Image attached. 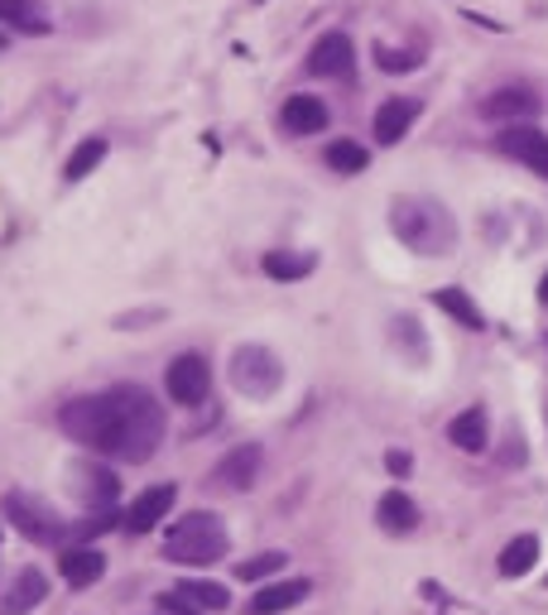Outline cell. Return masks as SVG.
Instances as JSON below:
<instances>
[{
	"instance_id": "6",
	"label": "cell",
	"mask_w": 548,
	"mask_h": 615,
	"mask_svg": "<svg viewBox=\"0 0 548 615\" xmlns=\"http://www.w3.org/2000/svg\"><path fill=\"white\" fill-rule=\"evenodd\" d=\"M164 390H168V400L183 404V409H198L207 400V390H212V366H207V356L202 352H183L168 360V370H164Z\"/></svg>"
},
{
	"instance_id": "26",
	"label": "cell",
	"mask_w": 548,
	"mask_h": 615,
	"mask_svg": "<svg viewBox=\"0 0 548 615\" xmlns=\"http://www.w3.org/2000/svg\"><path fill=\"white\" fill-rule=\"evenodd\" d=\"M178 592L188 596L202 615H207V611H226V606H231V592H226L222 582H198V577H188V582H183Z\"/></svg>"
},
{
	"instance_id": "29",
	"label": "cell",
	"mask_w": 548,
	"mask_h": 615,
	"mask_svg": "<svg viewBox=\"0 0 548 615\" xmlns=\"http://www.w3.org/2000/svg\"><path fill=\"white\" fill-rule=\"evenodd\" d=\"M160 611H164V615H202L183 592H164V596H160Z\"/></svg>"
},
{
	"instance_id": "21",
	"label": "cell",
	"mask_w": 548,
	"mask_h": 615,
	"mask_svg": "<svg viewBox=\"0 0 548 615\" xmlns=\"http://www.w3.org/2000/svg\"><path fill=\"white\" fill-rule=\"evenodd\" d=\"M447 438H453V448H462V452H486V438H491L486 409H462L453 424H447Z\"/></svg>"
},
{
	"instance_id": "4",
	"label": "cell",
	"mask_w": 548,
	"mask_h": 615,
	"mask_svg": "<svg viewBox=\"0 0 548 615\" xmlns=\"http://www.w3.org/2000/svg\"><path fill=\"white\" fill-rule=\"evenodd\" d=\"M231 385H236L246 400H270L279 385H284V360L260 342L236 346V352H231Z\"/></svg>"
},
{
	"instance_id": "1",
	"label": "cell",
	"mask_w": 548,
	"mask_h": 615,
	"mask_svg": "<svg viewBox=\"0 0 548 615\" xmlns=\"http://www.w3.org/2000/svg\"><path fill=\"white\" fill-rule=\"evenodd\" d=\"M58 424L78 448L116 462H150L164 442V409L140 385H116L102 394H78L63 404Z\"/></svg>"
},
{
	"instance_id": "14",
	"label": "cell",
	"mask_w": 548,
	"mask_h": 615,
	"mask_svg": "<svg viewBox=\"0 0 548 615\" xmlns=\"http://www.w3.org/2000/svg\"><path fill=\"white\" fill-rule=\"evenodd\" d=\"M72 486H78V500L92 505V510H116V500H120V481L112 466H102V462H82Z\"/></svg>"
},
{
	"instance_id": "27",
	"label": "cell",
	"mask_w": 548,
	"mask_h": 615,
	"mask_svg": "<svg viewBox=\"0 0 548 615\" xmlns=\"http://www.w3.org/2000/svg\"><path fill=\"white\" fill-rule=\"evenodd\" d=\"M375 63L385 72H409L423 63V48H389V44H375Z\"/></svg>"
},
{
	"instance_id": "28",
	"label": "cell",
	"mask_w": 548,
	"mask_h": 615,
	"mask_svg": "<svg viewBox=\"0 0 548 615\" xmlns=\"http://www.w3.org/2000/svg\"><path fill=\"white\" fill-rule=\"evenodd\" d=\"M5 20L15 24V29H30V34H44L48 29V20L30 5V0H5Z\"/></svg>"
},
{
	"instance_id": "16",
	"label": "cell",
	"mask_w": 548,
	"mask_h": 615,
	"mask_svg": "<svg viewBox=\"0 0 548 615\" xmlns=\"http://www.w3.org/2000/svg\"><path fill=\"white\" fill-rule=\"evenodd\" d=\"M44 596H48V577L39 568H20L10 577L5 596H0V615H30Z\"/></svg>"
},
{
	"instance_id": "11",
	"label": "cell",
	"mask_w": 548,
	"mask_h": 615,
	"mask_svg": "<svg viewBox=\"0 0 548 615\" xmlns=\"http://www.w3.org/2000/svg\"><path fill=\"white\" fill-rule=\"evenodd\" d=\"M327 120H333V111H327L323 96H289L284 106H279V130L284 135H318V130H327Z\"/></svg>"
},
{
	"instance_id": "22",
	"label": "cell",
	"mask_w": 548,
	"mask_h": 615,
	"mask_svg": "<svg viewBox=\"0 0 548 615\" xmlns=\"http://www.w3.org/2000/svg\"><path fill=\"white\" fill-rule=\"evenodd\" d=\"M323 159L333 174H361V168L371 164V154H365V144H357V140H333L323 150Z\"/></svg>"
},
{
	"instance_id": "8",
	"label": "cell",
	"mask_w": 548,
	"mask_h": 615,
	"mask_svg": "<svg viewBox=\"0 0 548 615\" xmlns=\"http://www.w3.org/2000/svg\"><path fill=\"white\" fill-rule=\"evenodd\" d=\"M495 150H501L505 159L525 164L529 174L548 178V135L539 126H505L501 135H495Z\"/></svg>"
},
{
	"instance_id": "33",
	"label": "cell",
	"mask_w": 548,
	"mask_h": 615,
	"mask_svg": "<svg viewBox=\"0 0 548 615\" xmlns=\"http://www.w3.org/2000/svg\"><path fill=\"white\" fill-rule=\"evenodd\" d=\"M0 15H5V0H0Z\"/></svg>"
},
{
	"instance_id": "3",
	"label": "cell",
	"mask_w": 548,
	"mask_h": 615,
	"mask_svg": "<svg viewBox=\"0 0 548 615\" xmlns=\"http://www.w3.org/2000/svg\"><path fill=\"white\" fill-rule=\"evenodd\" d=\"M226 548H231L226 524H222V515H212V510L183 515L164 539V558L183 563V568H212V563L226 558Z\"/></svg>"
},
{
	"instance_id": "17",
	"label": "cell",
	"mask_w": 548,
	"mask_h": 615,
	"mask_svg": "<svg viewBox=\"0 0 548 615\" xmlns=\"http://www.w3.org/2000/svg\"><path fill=\"white\" fill-rule=\"evenodd\" d=\"M102 572H106V553H102V548H92V544L63 548V558H58V577H63L72 592H82V587L102 582Z\"/></svg>"
},
{
	"instance_id": "13",
	"label": "cell",
	"mask_w": 548,
	"mask_h": 615,
	"mask_svg": "<svg viewBox=\"0 0 548 615\" xmlns=\"http://www.w3.org/2000/svg\"><path fill=\"white\" fill-rule=\"evenodd\" d=\"M313 592V582L308 577H279V582H265L260 592L250 596V615H284V611H294L299 601H308Z\"/></svg>"
},
{
	"instance_id": "15",
	"label": "cell",
	"mask_w": 548,
	"mask_h": 615,
	"mask_svg": "<svg viewBox=\"0 0 548 615\" xmlns=\"http://www.w3.org/2000/svg\"><path fill=\"white\" fill-rule=\"evenodd\" d=\"M419 111L423 106L413 96H389V102H381V111H375V144H399L413 130Z\"/></svg>"
},
{
	"instance_id": "12",
	"label": "cell",
	"mask_w": 548,
	"mask_h": 615,
	"mask_svg": "<svg viewBox=\"0 0 548 615\" xmlns=\"http://www.w3.org/2000/svg\"><path fill=\"white\" fill-rule=\"evenodd\" d=\"M351 68H357V44L347 34H323L313 44V54H308L313 78H351Z\"/></svg>"
},
{
	"instance_id": "5",
	"label": "cell",
	"mask_w": 548,
	"mask_h": 615,
	"mask_svg": "<svg viewBox=\"0 0 548 615\" xmlns=\"http://www.w3.org/2000/svg\"><path fill=\"white\" fill-rule=\"evenodd\" d=\"M0 510H5V520L15 524V534L30 539V544H58V539H63V520H58L44 500L24 496V490H10V496L0 500Z\"/></svg>"
},
{
	"instance_id": "7",
	"label": "cell",
	"mask_w": 548,
	"mask_h": 615,
	"mask_svg": "<svg viewBox=\"0 0 548 615\" xmlns=\"http://www.w3.org/2000/svg\"><path fill=\"white\" fill-rule=\"evenodd\" d=\"M539 92L525 87V82H510V87H495L481 102V116L491 126H529V116H539Z\"/></svg>"
},
{
	"instance_id": "32",
	"label": "cell",
	"mask_w": 548,
	"mask_h": 615,
	"mask_svg": "<svg viewBox=\"0 0 548 615\" xmlns=\"http://www.w3.org/2000/svg\"><path fill=\"white\" fill-rule=\"evenodd\" d=\"M539 304H548V274L539 280Z\"/></svg>"
},
{
	"instance_id": "19",
	"label": "cell",
	"mask_w": 548,
	"mask_h": 615,
	"mask_svg": "<svg viewBox=\"0 0 548 615\" xmlns=\"http://www.w3.org/2000/svg\"><path fill=\"white\" fill-rule=\"evenodd\" d=\"M539 553H544L539 534H515V539H510V544L501 548V558H495V572H501L505 582H515V577L534 572V563H539Z\"/></svg>"
},
{
	"instance_id": "31",
	"label": "cell",
	"mask_w": 548,
	"mask_h": 615,
	"mask_svg": "<svg viewBox=\"0 0 548 615\" xmlns=\"http://www.w3.org/2000/svg\"><path fill=\"white\" fill-rule=\"evenodd\" d=\"M160 318H164L160 308H150V312H120L116 328H140V322H160Z\"/></svg>"
},
{
	"instance_id": "20",
	"label": "cell",
	"mask_w": 548,
	"mask_h": 615,
	"mask_svg": "<svg viewBox=\"0 0 548 615\" xmlns=\"http://www.w3.org/2000/svg\"><path fill=\"white\" fill-rule=\"evenodd\" d=\"M260 270L270 274V280L294 284V280H308V274L318 270V256H313V250H270V256L260 260Z\"/></svg>"
},
{
	"instance_id": "9",
	"label": "cell",
	"mask_w": 548,
	"mask_h": 615,
	"mask_svg": "<svg viewBox=\"0 0 548 615\" xmlns=\"http://www.w3.org/2000/svg\"><path fill=\"white\" fill-rule=\"evenodd\" d=\"M260 466H265V448H260V442H241V448H231L222 462L212 466V486L250 490L255 481H260Z\"/></svg>"
},
{
	"instance_id": "18",
	"label": "cell",
	"mask_w": 548,
	"mask_h": 615,
	"mask_svg": "<svg viewBox=\"0 0 548 615\" xmlns=\"http://www.w3.org/2000/svg\"><path fill=\"white\" fill-rule=\"evenodd\" d=\"M375 524L395 539L413 534V529H419V500H413L409 490H385L381 505H375Z\"/></svg>"
},
{
	"instance_id": "25",
	"label": "cell",
	"mask_w": 548,
	"mask_h": 615,
	"mask_svg": "<svg viewBox=\"0 0 548 615\" xmlns=\"http://www.w3.org/2000/svg\"><path fill=\"white\" fill-rule=\"evenodd\" d=\"M284 568H289V553L270 548V553H255V558L236 563V577H241V582H270V577H279Z\"/></svg>"
},
{
	"instance_id": "24",
	"label": "cell",
	"mask_w": 548,
	"mask_h": 615,
	"mask_svg": "<svg viewBox=\"0 0 548 615\" xmlns=\"http://www.w3.org/2000/svg\"><path fill=\"white\" fill-rule=\"evenodd\" d=\"M102 159H106V140H102V135L82 140L78 150H72V159L63 164V178H68V184H82V178H88V174H92V168L102 164Z\"/></svg>"
},
{
	"instance_id": "30",
	"label": "cell",
	"mask_w": 548,
	"mask_h": 615,
	"mask_svg": "<svg viewBox=\"0 0 548 615\" xmlns=\"http://www.w3.org/2000/svg\"><path fill=\"white\" fill-rule=\"evenodd\" d=\"M385 466H389V476H409L413 472V457L405 448H395V452H385Z\"/></svg>"
},
{
	"instance_id": "10",
	"label": "cell",
	"mask_w": 548,
	"mask_h": 615,
	"mask_svg": "<svg viewBox=\"0 0 548 615\" xmlns=\"http://www.w3.org/2000/svg\"><path fill=\"white\" fill-rule=\"evenodd\" d=\"M174 500H178V486H174V481H160V486L140 490V496L130 500V510L120 515V529H126V534H150V529L160 524L168 510H174Z\"/></svg>"
},
{
	"instance_id": "2",
	"label": "cell",
	"mask_w": 548,
	"mask_h": 615,
	"mask_svg": "<svg viewBox=\"0 0 548 615\" xmlns=\"http://www.w3.org/2000/svg\"><path fill=\"white\" fill-rule=\"evenodd\" d=\"M389 226L419 256H447L457 246V222L438 198H399L389 208Z\"/></svg>"
},
{
	"instance_id": "23",
	"label": "cell",
	"mask_w": 548,
	"mask_h": 615,
	"mask_svg": "<svg viewBox=\"0 0 548 615\" xmlns=\"http://www.w3.org/2000/svg\"><path fill=\"white\" fill-rule=\"evenodd\" d=\"M433 308H443L447 318H457L462 328H481V312H477V304H471L462 288H433Z\"/></svg>"
}]
</instances>
